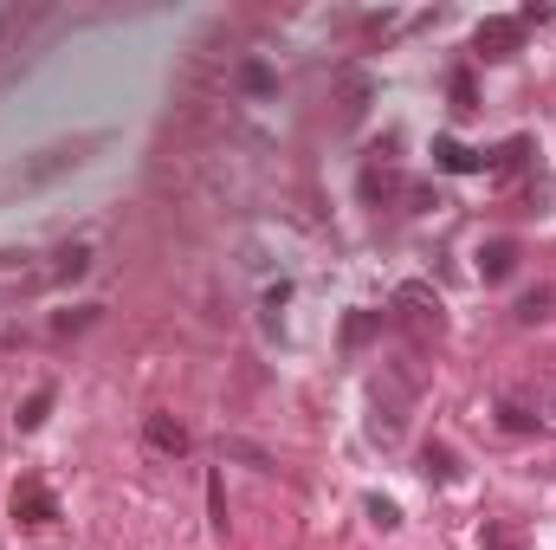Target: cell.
Wrapping results in <instances>:
<instances>
[{
    "mask_svg": "<svg viewBox=\"0 0 556 550\" xmlns=\"http://www.w3.org/2000/svg\"><path fill=\"white\" fill-rule=\"evenodd\" d=\"M395 324L408 330V343H415V350H427V343H440V330H446V311H440L433 285H420V278H408V285L395 291Z\"/></svg>",
    "mask_w": 556,
    "mask_h": 550,
    "instance_id": "1",
    "label": "cell"
},
{
    "mask_svg": "<svg viewBox=\"0 0 556 550\" xmlns=\"http://www.w3.org/2000/svg\"><path fill=\"white\" fill-rule=\"evenodd\" d=\"M408 402H415V376H389V383H376V402H369V434L389 447V440H402V427H408Z\"/></svg>",
    "mask_w": 556,
    "mask_h": 550,
    "instance_id": "2",
    "label": "cell"
},
{
    "mask_svg": "<svg viewBox=\"0 0 556 550\" xmlns=\"http://www.w3.org/2000/svg\"><path fill=\"white\" fill-rule=\"evenodd\" d=\"M330 98H337V124H363L369 104H376V78H369L363 65H343L337 85H330Z\"/></svg>",
    "mask_w": 556,
    "mask_h": 550,
    "instance_id": "3",
    "label": "cell"
},
{
    "mask_svg": "<svg viewBox=\"0 0 556 550\" xmlns=\"http://www.w3.org/2000/svg\"><path fill=\"white\" fill-rule=\"evenodd\" d=\"M13 518L20 525H59V492L46 479H20L13 486Z\"/></svg>",
    "mask_w": 556,
    "mask_h": 550,
    "instance_id": "4",
    "label": "cell"
},
{
    "mask_svg": "<svg viewBox=\"0 0 556 550\" xmlns=\"http://www.w3.org/2000/svg\"><path fill=\"white\" fill-rule=\"evenodd\" d=\"M142 440H149L155 453H168V460H181V453L194 447V440H188V427H181V421H175V414H168V409L142 414Z\"/></svg>",
    "mask_w": 556,
    "mask_h": 550,
    "instance_id": "5",
    "label": "cell"
},
{
    "mask_svg": "<svg viewBox=\"0 0 556 550\" xmlns=\"http://www.w3.org/2000/svg\"><path fill=\"white\" fill-rule=\"evenodd\" d=\"M518 46H525L518 20H479V33H472V52H485V59H511Z\"/></svg>",
    "mask_w": 556,
    "mask_h": 550,
    "instance_id": "6",
    "label": "cell"
},
{
    "mask_svg": "<svg viewBox=\"0 0 556 550\" xmlns=\"http://www.w3.org/2000/svg\"><path fill=\"white\" fill-rule=\"evenodd\" d=\"M78 149H85V142H59V149H39V162H26L13 182H20V188H33V182H52V175H65V168L78 162Z\"/></svg>",
    "mask_w": 556,
    "mask_h": 550,
    "instance_id": "7",
    "label": "cell"
},
{
    "mask_svg": "<svg viewBox=\"0 0 556 550\" xmlns=\"http://www.w3.org/2000/svg\"><path fill=\"white\" fill-rule=\"evenodd\" d=\"M433 162H440L446 175H479L492 155H485V149H466L459 137H433Z\"/></svg>",
    "mask_w": 556,
    "mask_h": 550,
    "instance_id": "8",
    "label": "cell"
},
{
    "mask_svg": "<svg viewBox=\"0 0 556 550\" xmlns=\"http://www.w3.org/2000/svg\"><path fill=\"white\" fill-rule=\"evenodd\" d=\"M511 273H518V240H485L479 247V278L498 285V278H511Z\"/></svg>",
    "mask_w": 556,
    "mask_h": 550,
    "instance_id": "9",
    "label": "cell"
},
{
    "mask_svg": "<svg viewBox=\"0 0 556 550\" xmlns=\"http://www.w3.org/2000/svg\"><path fill=\"white\" fill-rule=\"evenodd\" d=\"M420 473H427V479H440V486H453V479H459V453H453V447H440V440H427V447H420Z\"/></svg>",
    "mask_w": 556,
    "mask_h": 550,
    "instance_id": "10",
    "label": "cell"
},
{
    "mask_svg": "<svg viewBox=\"0 0 556 550\" xmlns=\"http://www.w3.org/2000/svg\"><path fill=\"white\" fill-rule=\"evenodd\" d=\"M376 337H382V311H350L343 317V350H363Z\"/></svg>",
    "mask_w": 556,
    "mask_h": 550,
    "instance_id": "11",
    "label": "cell"
},
{
    "mask_svg": "<svg viewBox=\"0 0 556 550\" xmlns=\"http://www.w3.org/2000/svg\"><path fill=\"white\" fill-rule=\"evenodd\" d=\"M240 91H247V98H273L278 91L273 65H266V59H247V65H240Z\"/></svg>",
    "mask_w": 556,
    "mask_h": 550,
    "instance_id": "12",
    "label": "cell"
},
{
    "mask_svg": "<svg viewBox=\"0 0 556 550\" xmlns=\"http://www.w3.org/2000/svg\"><path fill=\"white\" fill-rule=\"evenodd\" d=\"M446 98H453V111H479V85H472V72L459 65V72H446Z\"/></svg>",
    "mask_w": 556,
    "mask_h": 550,
    "instance_id": "13",
    "label": "cell"
},
{
    "mask_svg": "<svg viewBox=\"0 0 556 550\" xmlns=\"http://www.w3.org/2000/svg\"><path fill=\"white\" fill-rule=\"evenodd\" d=\"M52 260H59L52 278H85V273H91V247H59Z\"/></svg>",
    "mask_w": 556,
    "mask_h": 550,
    "instance_id": "14",
    "label": "cell"
},
{
    "mask_svg": "<svg viewBox=\"0 0 556 550\" xmlns=\"http://www.w3.org/2000/svg\"><path fill=\"white\" fill-rule=\"evenodd\" d=\"M46 414H52V389H33V396L20 402V414H13V421H20V434H33Z\"/></svg>",
    "mask_w": 556,
    "mask_h": 550,
    "instance_id": "15",
    "label": "cell"
},
{
    "mask_svg": "<svg viewBox=\"0 0 556 550\" xmlns=\"http://www.w3.org/2000/svg\"><path fill=\"white\" fill-rule=\"evenodd\" d=\"M551 304H556V291H551V285L525 291V298H518V324H538V317H551Z\"/></svg>",
    "mask_w": 556,
    "mask_h": 550,
    "instance_id": "16",
    "label": "cell"
},
{
    "mask_svg": "<svg viewBox=\"0 0 556 550\" xmlns=\"http://www.w3.org/2000/svg\"><path fill=\"white\" fill-rule=\"evenodd\" d=\"M498 427H505V434H531V427H538V414L525 409V402H498Z\"/></svg>",
    "mask_w": 556,
    "mask_h": 550,
    "instance_id": "17",
    "label": "cell"
},
{
    "mask_svg": "<svg viewBox=\"0 0 556 550\" xmlns=\"http://www.w3.org/2000/svg\"><path fill=\"white\" fill-rule=\"evenodd\" d=\"M479 538H485V550H518V545H525V532H518V525H485Z\"/></svg>",
    "mask_w": 556,
    "mask_h": 550,
    "instance_id": "18",
    "label": "cell"
},
{
    "mask_svg": "<svg viewBox=\"0 0 556 550\" xmlns=\"http://www.w3.org/2000/svg\"><path fill=\"white\" fill-rule=\"evenodd\" d=\"M492 162H498V168H525V162H531V137H511Z\"/></svg>",
    "mask_w": 556,
    "mask_h": 550,
    "instance_id": "19",
    "label": "cell"
},
{
    "mask_svg": "<svg viewBox=\"0 0 556 550\" xmlns=\"http://www.w3.org/2000/svg\"><path fill=\"white\" fill-rule=\"evenodd\" d=\"M91 317H98V304H85V311H59V317H52V330H59V337H72V330H85Z\"/></svg>",
    "mask_w": 556,
    "mask_h": 550,
    "instance_id": "20",
    "label": "cell"
},
{
    "mask_svg": "<svg viewBox=\"0 0 556 550\" xmlns=\"http://www.w3.org/2000/svg\"><path fill=\"white\" fill-rule=\"evenodd\" d=\"M369 518H376V532H395V525H402V512H395L389 499H369Z\"/></svg>",
    "mask_w": 556,
    "mask_h": 550,
    "instance_id": "21",
    "label": "cell"
},
{
    "mask_svg": "<svg viewBox=\"0 0 556 550\" xmlns=\"http://www.w3.org/2000/svg\"><path fill=\"white\" fill-rule=\"evenodd\" d=\"M551 414H556V396H551Z\"/></svg>",
    "mask_w": 556,
    "mask_h": 550,
    "instance_id": "22",
    "label": "cell"
}]
</instances>
